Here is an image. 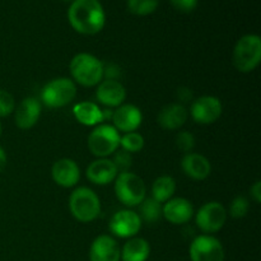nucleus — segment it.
Wrapping results in <instances>:
<instances>
[{
	"label": "nucleus",
	"mask_w": 261,
	"mask_h": 261,
	"mask_svg": "<svg viewBox=\"0 0 261 261\" xmlns=\"http://www.w3.org/2000/svg\"><path fill=\"white\" fill-rule=\"evenodd\" d=\"M120 75V69L119 66L114 65V64H109L105 66V78L106 79H114L117 81V76Z\"/></svg>",
	"instance_id": "2f4dec72"
},
{
	"label": "nucleus",
	"mask_w": 261,
	"mask_h": 261,
	"mask_svg": "<svg viewBox=\"0 0 261 261\" xmlns=\"http://www.w3.org/2000/svg\"><path fill=\"white\" fill-rule=\"evenodd\" d=\"M172 7L181 13H190L198 7V0H170Z\"/></svg>",
	"instance_id": "7c9ffc66"
},
{
	"label": "nucleus",
	"mask_w": 261,
	"mask_h": 261,
	"mask_svg": "<svg viewBox=\"0 0 261 261\" xmlns=\"http://www.w3.org/2000/svg\"><path fill=\"white\" fill-rule=\"evenodd\" d=\"M142 219L137 212L132 209H122L111 217L109 228L114 236L119 239H132L142 229Z\"/></svg>",
	"instance_id": "9d476101"
},
{
	"label": "nucleus",
	"mask_w": 261,
	"mask_h": 261,
	"mask_svg": "<svg viewBox=\"0 0 261 261\" xmlns=\"http://www.w3.org/2000/svg\"><path fill=\"white\" fill-rule=\"evenodd\" d=\"M150 255L149 242L142 237H132L121 249L122 261H147Z\"/></svg>",
	"instance_id": "4be33fe9"
},
{
	"label": "nucleus",
	"mask_w": 261,
	"mask_h": 261,
	"mask_svg": "<svg viewBox=\"0 0 261 261\" xmlns=\"http://www.w3.org/2000/svg\"><path fill=\"white\" fill-rule=\"evenodd\" d=\"M195 142L196 140L193 133L186 132V130L177 133V135H176V147L182 150L185 154L193 152L194 147H195Z\"/></svg>",
	"instance_id": "c85d7f7f"
},
{
	"label": "nucleus",
	"mask_w": 261,
	"mask_h": 261,
	"mask_svg": "<svg viewBox=\"0 0 261 261\" xmlns=\"http://www.w3.org/2000/svg\"><path fill=\"white\" fill-rule=\"evenodd\" d=\"M96 97L99 103L107 107H119L126 99V89L121 82L114 79H103L97 86Z\"/></svg>",
	"instance_id": "f3484780"
},
{
	"label": "nucleus",
	"mask_w": 261,
	"mask_h": 261,
	"mask_svg": "<svg viewBox=\"0 0 261 261\" xmlns=\"http://www.w3.org/2000/svg\"><path fill=\"white\" fill-rule=\"evenodd\" d=\"M74 117L84 126H97L103 124V110L91 101H82L73 107Z\"/></svg>",
	"instance_id": "412c9836"
},
{
	"label": "nucleus",
	"mask_w": 261,
	"mask_h": 261,
	"mask_svg": "<svg viewBox=\"0 0 261 261\" xmlns=\"http://www.w3.org/2000/svg\"><path fill=\"white\" fill-rule=\"evenodd\" d=\"M189 112L181 103L166 105L157 116V122L165 130H178L188 121Z\"/></svg>",
	"instance_id": "aec40b11"
},
{
	"label": "nucleus",
	"mask_w": 261,
	"mask_h": 261,
	"mask_svg": "<svg viewBox=\"0 0 261 261\" xmlns=\"http://www.w3.org/2000/svg\"><path fill=\"white\" fill-rule=\"evenodd\" d=\"M249 209L250 203L249 200H247V198L240 195L236 196V198L232 200L231 205H229V212H227V213L231 214V217H233V218L240 219L244 218V217L249 213Z\"/></svg>",
	"instance_id": "bb28decb"
},
{
	"label": "nucleus",
	"mask_w": 261,
	"mask_h": 261,
	"mask_svg": "<svg viewBox=\"0 0 261 261\" xmlns=\"http://www.w3.org/2000/svg\"><path fill=\"white\" fill-rule=\"evenodd\" d=\"M121 135L110 124H99L88 135V149L98 158H107L120 148Z\"/></svg>",
	"instance_id": "423d86ee"
},
{
	"label": "nucleus",
	"mask_w": 261,
	"mask_h": 261,
	"mask_svg": "<svg viewBox=\"0 0 261 261\" xmlns=\"http://www.w3.org/2000/svg\"><path fill=\"white\" fill-rule=\"evenodd\" d=\"M140 213L139 217L142 222H147V223H155L162 217V204L158 203L153 198H145L140 204Z\"/></svg>",
	"instance_id": "b1692460"
},
{
	"label": "nucleus",
	"mask_w": 261,
	"mask_h": 261,
	"mask_svg": "<svg viewBox=\"0 0 261 261\" xmlns=\"http://www.w3.org/2000/svg\"><path fill=\"white\" fill-rule=\"evenodd\" d=\"M111 161L116 166L119 172H126L133 166V155L124 149H117Z\"/></svg>",
	"instance_id": "cd10ccee"
},
{
	"label": "nucleus",
	"mask_w": 261,
	"mask_h": 261,
	"mask_svg": "<svg viewBox=\"0 0 261 261\" xmlns=\"http://www.w3.org/2000/svg\"><path fill=\"white\" fill-rule=\"evenodd\" d=\"M120 147H121V149L129 152L130 154L138 153L144 148V138L137 132L125 133L120 139Z\"/></svg>",
	"instance_id": "a878e982"
},
{
	"label": "nucleus",
	"mask_w": 261,
	"mask_h": 261,
	"mask_svg": "<svg viewBox=\"0 0 261 261\" xmlns=\"http://www.w3.org/2000/svg\"><path fill=\"white\" fill-rule=\"evenodd\" d=\"M121 249L116 240L109 234L96 237L89 247V261H120Z\"/></svg>",
	"instance_id": "ddd939ff"
},
{
	"label": "nucleus",
	"mask_w": 261,
	"mask_h": 261,
	"mask_svg": "<svg viewBox=\"0 0 261 261\" xmlns=\"http://www.w3.org/2000/svg\"><path fill=\"white\" fill-rule=\"evenodd\" d=\"M181 168L188 177L196 181H203L209 177L212 165L208 158L199 153H186L181 160Z\"/></svg>",
	"instance_id": "6ab92c4d"
},
{
	"label": "nucleus",
	"mask_w": 261,
	"mask_h": 261,
	"mask_svg": "<svg viewBox=\"0 0 261 261\" xmlns=\"http://www.w3.org/2000/svg\"><path fill=\"white\" fill-rule=\"evenodd\" d=\"M233 65L240 73H251L261 61V38L259 35H245L236 42L233 48Z\"/></svg>",
	"instance_id": "20e7f679"
},
{
	"label": "nucleus",
	"mask_w": 261,
	"mask_h": 261,
	"mask_svg": "<svg viewBox=\"0 0 261 261\" xmlns=\"http://www.w3.org/2000/svg\"><path fill=\"white\" fill-rule=\"evenodd\" d=\"M176 191V181L172 176L163 175L154 180L152 185V198L157 200L158 203L165 204L172 196Z\"/></svg>",
	"instance_id": "5701e85b"
},
{
	"label": "nucleus",
	"mask_w": 261,
	"mask_h": 261,
	"mask_svg": "<svg viewBox=\"0 0 261 261\" xmlns=\"http://www.w3.org/2000/svg\"><path fill=\"white\" fill-rule=\"evenodd\" d=\"M15 110L14 97L8 91L0 89V117H7L12 115Z\"/></svg>",
	"instance_id": "c756f323"
},
{
	"label": "nucleus",
	"mask_w": 261,
	"mask_h": 261,
	"mask_svg": "<svg viewBox=\"0 0 261 261\" xmlns=\"http://www.w3.org/2000/svg\"><path fill=\"white\" fill-rule=\"evenodd\" d=\"M42 111V105L35 97L22 99L14 110V121L19 129L28 130L38 122Z\"/></svg>",
	"instance_id": "dca6fc26"
},
{
	"label": "nucleus",
	"mask_w": 261,
	"mask_h": 261,
	"mask_svg": "<svg viewBox=\"0 0 261 261\" xmlns=\"http://www.w3.org/2000/svg\"><path fill=\"white\" fill-rule=\"evenodd\" d=\"M69 209L76 221L89 223L101 214V200L92 189L81 186L74 189L69 196Z\"/></svg>",
	"instance_id": "7ed1b4c3"
},
{
	"label": "nucleus",
	"mask_w": 261,
	"mask_h": 261,
	"mask_svg": "<svg viewBox=\"0 0 261 261\" xmlns=\"http://www.w3.org/2000/svg\"><path fill=\"white\" fill-rule=\"evenodd\" d=\"M191 261H224L226 254L222 242L212 234L195 237L189 249Z\"/></svg>",
	"instance_id": "1a4fd4ad"
},
{
	"label": "nucleus",
	"mask_w": 261,
	"mask_h": 261,
	"mask_svg": "<svg viewBox=\"0 0 261 261\" xmlns=\"http://www.w3.org/2000/svg\"><path fill=\"white\" fill-rule=\"evenodd\" d=\"M250 195H251V199L255 203H261V181H256V182L251 186V189H250Z\"/></svg>",
	"instance_id": "473e14b6"
},
{
	"label": "nucleus",
	"mask_w": 261,
	"mask_h": 261,
	"mask_svg": "<svg viewBox=\"0 0 261 261\" xmlns=\"http://www.w3.org/2000/svg\"><path fill=\"white\" fill-rule=\"evenodd\" d=\"M51 176L61 188H74L81 178V168L71 158H60L53 165Z\"/></svg>",
	"instance_id": "4468645a"
},
{
	"label": "nucleus",
	"mask_w": 261,
	"mask_h": 261,
	"mask_svg": "<svg viewBox=\"0 0 261 261\" xmlns=\"http://www.w3.org/2000/svg\"><path fill=\"white\" fill-rule=\"evenodd\" d=\"M114 127L117 132L132 133L137 132L143 122V114L140 109L132 103H122L114 110L111 119Z\"/></svg>",
	"instance_id": "f8f14e48"
},
{
	"label": "nucleus",
	"mask_w": 261,
	"mask_h": 261,
	"mask_svg": "<svg viewBox=\"0 0 261 261\" xmlns=\"http://www.w3.org/2000/svg\"><path fill=\"white\" fill-rule=\"evenodd\" d=\"M127 9L132 14L145 17L157 10L158 0H127Z\"/></svg>",
	"instance_id": "393cba45"
},
{
	"label": "nucleus",
	"mask_w": 261,
	"mask_h": 261,
	"mask_svg": "<svg viewBox=\"0 0 261 261\" xmlns=\"http://www.w3.org/2000/svg\"><path fill=\"white\" fill-rule=\"evenodd\" d=\"M115 195L121 204L127 208L138 206L147 198V186L137 173L119 172L115 178Z\"/></svg>",
	"instance_id": "39448f33"
},
{
	"label": "nucleus",
	"mask_w": 261,
	"mask_h": 261,
	"mask_svg": "<svg viewBox=\"0 0 261 261\" xmlns=\"http://www.w3.org/2000/svg\"><path fill=\"white\" fill-rule=\"evenodd\" d=\"M194 206L185 198H172L162 205V216L175 226L185 224L194 217Z\"/></svg>",
	"instance_id": "2eb2a0df"
},
{
	"label": "nucleus",
	"mask_w": 261,
	"mask_h": 261,
	"mask_svg": "<svg viewBox=\"0 0 261 261\" xmlns=\"http://www.w3.org/2000/svg\"><path fill=\"white\" fill-rule=\"evenodd\" d=\"M68 19L76 32L92 36L103 30L106 14L98 0H73Z\"/></svg>",
	"instance_id": "f257e3e1"
},
{
	"label": "nucleus",
	"mask_w": 261,
	"mask_h": 261,
	"mask_svg": "<svg viewBox=\"0 0 261 261\" xmlns=\"http://www.w3.org/2000/svg\"><path fill=\"white\" fill-rule=\"evenodd\" d=\"M76 84L70 78L53 79L41 91V101L50 109H61L75 99Z\"/></svg>",
	"instance_id": "0eeeda50"
},
{
	"label": "nucleus",
	"mask_w": 261,
	"mask_h": 261,
	"mask_svg": "<svg viewBox=\"0 0 261 261\" xmlns=\"http://www.w3.org/2000/svg\"><path fill=\"white\" fill-rule=\"evenodd\" d=\"M2 133H3V126H2V122H0V137H2Z\"/></svg>",
	"instance_id": "c9c22d12"
},
{
	"label": "nucleus",
	"mask_w": 261,
	"mask_h": 261,
	"mask_svg": "<svg viewBox=\"0 0 261 261\" xmlns=\"http://www.w3.org/2000/svg\"><path fill=\"white\" fill-rule=\"evenodd\" d=\"M71 81L83 87H96L105 79V64L97 56L79 53L69 64Z\"/></svg>",
	"instance_id": "f03ea898"
},
{
	"label": "nucleus",
	"mask_w": 261,
	"mask_h": 261,
	"mask_svg": "<svg viewBox=\"0 0 261 261\" xmlns=\"http://www.w3.org/2000/svg\"><path fill=\"white\" fill-rule=\"evenodd\" d=\"M227 209L219 201H209L201 205L195 214L198 228L205 234L221 231L227 222Z\"/></svg>",
	"instance_id": "6e6552de"
},
{
	"label": "nucleus",
	"mask_w": 261,
	"mask_h": 261,
	"mask_svg": "<svg viewBox=\"0 0 261 261\" xmlns=\"http://www.w3.org/2000/svg\"><path fill=\"white\" fill-rule=\"evenodd\" d=\"M223 112V106L218 97L201 96L193 101L190 115L193 120L201 125H211L218 121Z\"/></svg>",
	"instance_id": "9b49d317"
},
{
	"label": "nucleus",
	"mask_w": 261,
	"mask_h": 261,
	"mask_svg": "<svg viewBox=\"0 0 261 261\" xmlns=\"http://www.w3.org/2000/svg\"><path fill=\"white\" fill-rule=\"evenodd\" d=\"M63 2H71V0H63Z\"/></svg>",
	"instance_id": "e433bc0d"
},
{
	"label": "nucleus",
	"mask_w": 261,
	"mask_h": 261,
	"mask_svg": "<svg viewBox=\"0 0 261 261\" xmlns=\"http://www.w3.org/2000/svg\"><path fill=\"white\" fill-rule=\"evenodd\" d=\"M86 175L87 178L94 185L105 186L114 182L116 176L119 175V171L114 162L109 158H97L93 162L89 163Z\"/></svg>",
	"instance_id": "a211bd4d"
},
{
	"label": "nucleus",
	"mask_w": 261,
	"mask_h": 261,
	"mask_svg": "<svg viewBox=\"0 0 261 261\" xmlns=\"http://www.w3.org/2000/svg\"><path fill=\"white\" fill-rule=\"evenodd\" d=\"M7 162H8V158H7V153L5 150L0 147V173L5 170L7 167Z\"/></svg>",
	"instance_id": "f704fd0d"
},
{
	"label": "nucleus",
	"mask_w": 261,
	"mask_h": 261,
	"mask_svg": "<svg viewBox=\"0 0 261 261\" xmlns=\"http://www.w3.org/2000/svg\"><path fill=\"white\" fill-rule=\"evenodd\" d=\"M177 94H178V98H180L182 102H188L189 99L193 98L191 89H189V88H180L178 89Z\"/></svg>",
	"instance_id": "72a5a7b5"
}]
</instances>
